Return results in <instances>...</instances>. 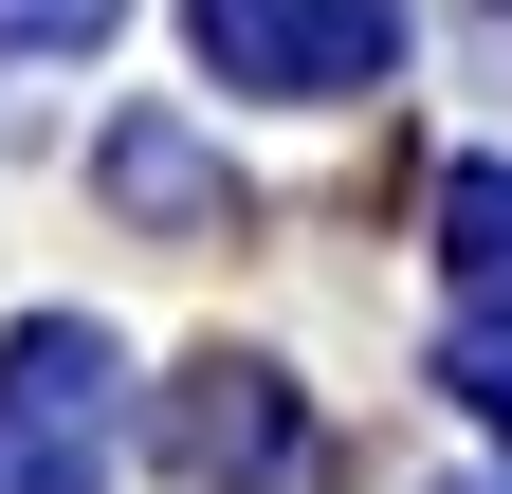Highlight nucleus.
<instances>
[{"instance_id": "obj_1", "label": "nucleus", "mask_w": 512, "mask_h": 494, "mask_svg": "<svg viewBox=\"0 0 512 494\" xmlns=\"http://www.w3.org/2000/svg\"><path fill=\"white\" fill-rule=\"evenodd\" d=\"M0 494H110V330L37 312L0 348Z\"/></svg>"}, {"instance_id": "obj_2", "label": "nucleus", "mask_w": 512, "mask_h": 494, "mask_svg": "<svg viewBox=\"0 0 512 494\" xmlns=\"http://www.w3.org/2000/svg\"><path fill=\"white\" fill-rule=\"evenodd\" d=\"M183 19H202V55L238 92H366L403 0H183Z\"/></svg>"}, {"instance_id": "obj_3", "label": "nucleus", "mask_w": 512, "mask_h": 494, "mask_svg": "<svg viewBox=\"0 0 512 494\" xmlns=\"http://www.w3.org/2000/svg\"><path fill=\"white\" fill-rule=\"evenodd\" d=\"M165 440H183L202 494H293V476H311V403L275 385V366H183Z\"/></svg>"}, {"instance_id": "obj_4", "label": "nucleus", "mask_w": 512, "mask_h": 494, "mask_svg": "<svg viewBox=\"0 0 512 494\" xmlns=\"http://www.w3.org/2000/svg\"><path fill=\"white\" fill-rule=\"evenodd\" d=\"M439 257H458L476 293H512V165H458V183H439Z\"/></svg>"}, {"instance_id": "obj_5", "label": "nucleus", "mask_w": 512, "mask_h": 494, "mask_svg": "<svg viewBox=\"0 0 512 494\" xmlns=\"http://www.w3.org/2000/svg\"><path fill=\"white\" fill-rule=\"evenodd\" d=\"M458 403H476V421H512V330H458Z\"/></svg>"}, {"instance_id": "obj_6", "label": "nucleus", "mask_w": 512, "mask_h": 494, "mask_svg": "<svg viewBox=\"0 0 512 494\" xmlns=\"http://www.w3.org/2000/svg\"><path fill=\"white\" fill-rule=\"evenodd\" d=\"M0 37H19V55L37 37H110V0H0Z\"/></svg>"}]
</instances>
